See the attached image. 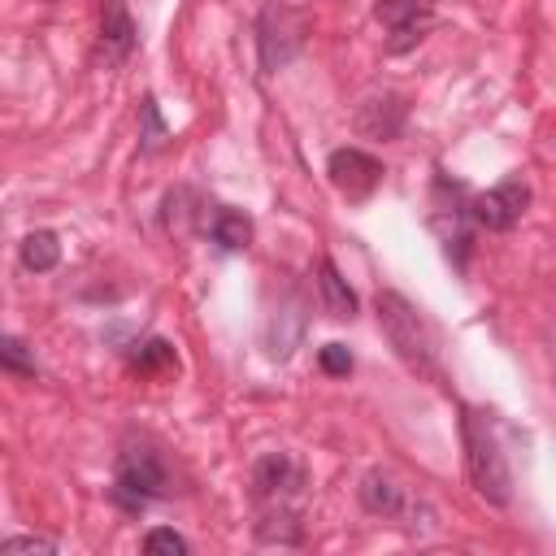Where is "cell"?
Returning a JSON list of instances; mask_svg holds the SVG:
<instances>
[{"label": "cell", "instance_id": "6da1fadb", "mask_svg": "<svg viewBox=\"0 0 556 556\" xmlns=\"http://www.w3.org/2000/svg\"><path fill=\"white\" fill-rule=\"evenodd\" d=\"M174 491H178V478L165 447L152 434L130 430L113 456V486H109L113 504H122L126 513H143L148 504L174 500Z\"/></svg>", "mask_w": 556, "mask_h": 556}, {"label": "cell", "instance_id": "7a4b0ae2", "mask_svg": "<svg viewBox=\"0 0 556 556\" xmlns=\"http://www.w3.org/2000/svg\"><path fill=\"white\" fill-rule=\"evenodd\" d=\"M374 317H378L382 339L391 343V352L404 361V369H408V374L430 378V382H443L434 326L426 321V313H421L408 295H400V291L382 287V291L374 295Z\"/></svg>", "mask_w": 556, "mask_h": 556}, {"label": "cell", "instance_id": "3957f363", "mask_svg": "<svg viewBox=\"0 0 556 556\" xmlns=\"http://www.w3.org/2000/svg\"><path fill=\"white\" fill-rule=\"evenodd\" d=\"M460 447H465V478L478 491V500H486L491 508H508L513 504V469L500 447L491 413L460 404Z\"/></svg>", "mask_w": 556, "mask_h": 556}, {"label": "cell", "instance_id": "277c9868", "mask_svg": "<svg viewBox=\"0 0 556 556\" xmlns=\"http://www.w3.org/2000/svg\"><path fill=\"white\" fill-rule=\"evenodd\" d=\"M308 30H313L308 9H300L291 0H265L261 13H256V61H261V74L287 70L304 52Z\"/></svg>", "mask_w": 556, "mask_h": 556}, {"label": "cell", "instance_id": "5b68a950", "mask_svg": "<svg viewBox=\"0 0 556 556\" xmlns=\"http://www.w3.org/2000/svg\"><path fill=\"white\" fill-rule=\"evenodd\" d=\"M308 486V469L300 456L291 452H265L252 460L248 473V495L256 504V513H274V508H300Z\"/></svg>", "mask_w": 556, "mask_h": 556}, {"label": "cell", "instance_id": "8992f818", "mask_svg": "<svg viewBox=\"0 0 556 556\" xmlns=\"http://www.w3.org/2000/svg\"><path fill=\"white\" fill-rule=\"evenodd\" d=\"M356 500H361V508H365L369 517L404 521V526H408L417 513H426L421 495H417L404 478H395L387 465H369V469L361 473V482H356Z\"/></svg>", "mask_w": 556, "mask_h": 556}, {"label": "cell", "instance_id": "52a82bcc", "mask_svg": "<svg viewBox=\"0 0 556 556\" xmlns=\"http://www.w3.org/2000/svg\"><path fill=\"white\" fill-rule=\"evenodd\" d=\"M530 200H534L530 182H526L521 174H508V178H500L495 187L469 195V222H473L478 230L504 235V230H513V226L526 217Z\"/></svg>", "mask_w": 556, "mask_h": 556}, {"label": "cell", "instance_id": "ba28073f", "mask_svg": "<svg viewBox=\"0 0 556 556\" xmlns=\"http://www.w3.org/2000/svg\"><path fill=\"white\" fill-rule=\"evenodd\" d=\"M374 22L387 30V43H382L387 56H400V52L417 48L434 30L439 13H434L430 0H378L374 4Z\"/></svg>", "mask_w": 556, "mask_h": 556}, {"label": "cell", "instance_id": "9c48e42d", "mask_svg": "<svg viewBox=\"0 0 556 556\" xmlns=\"http://www.w3.org/2000/svg\"><path fill=\"white\" fill-rule=\"evenodd\" d=\"M326 178H330V187H334L348 204H365V200L382 187L387 169H382V161H378L374 152H365V148H334V152L326 156Z\"/></svg>", "mask_w": 556, "mask_h": 556}, {"label": "cell", "instance_id": "30bf717a", "mask_svg": "<svg viewBox=\"0 0 556 556\" xmlns=\"http://www.w3.org/2000/svg\"><path fill=\"white\" fill-rule=\"evenodd\" d=\"M139 48V26L126 0H100V56L104 65H126Z\"/></svg>", "mask_w": 556, "mask_h": 556}, {"label": "cell", "instance_id": "8fae6325", "mask_svg": "<svg viewBox=\"0 0 556 556\" xmlns=\"http://www.w3.org/2000/svg\"><path fill=\"white\" fill-rule=\"evenodd\" d=\"M200 230L208 235V243L217 252H243L252 243V235H256V222L239 204H208L204 217H200Z\"/></svg>", "mask_w": 556, "mask_h": 556}, {"label": "cell", "instance_id": "7c38bea8", "mask_svg": "<svg viewBox=\"0 0 556 556\" xmlns=\"http://www.w3.org/2000/svg\"><path fill=\"white\" fill-rule=\"evenodd\" d=\"M404 117H408L404 96L387 91V96H374V100L361 104V113H356V130L369 135V139H382V143H387V139H400Z\"/></svg>", "mask_w": 556, "mask_h": 556}, {"label": "cell", "instance_id": "4fadbf2b", "mask_svg": "<svg viewBox=\"0 0 556 556\" xmlns=\"http://www.w3.org/2000/svg\"><path fill=\"white\" fill-rule=\"evenodd\" d=\"M317 291H321V304L334 321H352L361 313V300L356 291L348 287V278L339 274V265L330 256H317Z\"/></svg>", "mask_w": 556, "mask_h": 556}, {"label": "cell", "instance_id": "5bb4252c", "mask_svg": "<svg viewBox=\"0 0 556 556\" xmlns=\"http://www.w3.org/2000/svg\"><path fill=\"white\" fill-rule=\"evenodd\" d=\"M126 365L139 374V378H178V348L169 339H143L130 348Z\"/></svg>", "mask_w": 556, "mask_h": 556}, {"label": "cell", "instance_id": "9a60e30c", "mask_svg": "<svg viewBox=\"0 0 556 556\" xmlns=\"http://www.w3.org/2000/svg\"><path fill=\"white\" fill-rule=\"evenodd\" d=\"M17 265L26 274H52L61 265V239H56V230H30V235H22Z\"/></svg>", "mask_w": 556, "mask_h": 556}, {"label": "cell", "instance_id": "2e32d148", "mask_svg": "<svg viewBox=\"0 0 556 556\" xmlns=\"http://www.w3.org/2000/svg\"><path fill=\"white\" fill-rule=\"evenodd\" d=\"M161 148H169V126L161 117L156 96H143V104H139V156H156Z\"/></svg>", "mask_w": 556, "mask_h": 556}, {"label": "cell", "instance_id": "e0dca14e", "mask_svg": "<svg viewBox=\"0 0 556 556\" xmlns=\"http://www.w3.org/2000/svg\"><path fill=\"white\" fill-rule=\"evenodd\" d=\"M0 369H4V374H17V378H35V374H39L35 348H30L22 334H4V339H0Z\"/></svg>", "mask_w": 556, "mask_h": 556}, {"label": "cell", "instance_id": "ac0fdd59", "mask_svg": "<svg viewBox=\"0 0 556 556\" xmlns=\"http://www.w3.org/2000/svg\"><path fill=\"white\" fill-rule=\"evenodd\" d=\"M139 547H143L148 556H156V552H169V556H187V552H191V539H187V534H178L174 526H152V530L139 539Z\"/></svg>", "mask_w": 556, "mask_h": 556}, {"label": "cell", "instance_id": "d6986e66", "mask_svg": "<svg viewBox=\"0 0 556 556\" xmlns=\"http://www.w3.org/2000/svg\"><path fill=\"white\" fill-rule=\"evenodd\" d=\"M317 365H321V374H330V378H348V374H352V352H348V343H321V348H317Z\"/></svg>", "mask_w": 556, "mask_h": 556}, {"label": "cell", "instance_id": "ffe728a7", "mask_svg": "<svg viewBox=\"0 0 556 556\" xmlns=\"http://www.w3.org/2000/svg\"><path fill=\"white\" fill-rule=\"evenodd\" d=\"M0 552H56V539H43V534H9L0 543Z\"/></svg>", "mask_w": 556, "mask_h": 556}]
</instances>
